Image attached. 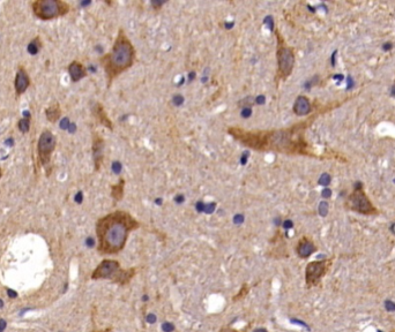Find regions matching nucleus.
<instances>
[{
	"label": "nucleus",
	"mask_w": 395,
	"mask_h": 332,
	"mask_svg": "<svg viewBox=\"0 0 395 332\" xmlns=\"http://www.w3.org/2000/svg\"><path fill=\"white\" fill-rule=\"evenodd\" d=\"M29 87H30L29 74L22 65H20L19 68H18V72H16V75H15V80H14V89H15L16 97L22 96L27 91V89Z\"/></svg>",
	"instance_id": "obj_8"
},
{
	"label": "nucleus",
	"mask_w": 395,
	"mask_h": 332,
	"mask_svg": "<svg viewBox=\"0 0 395 332\" xmlns=\"http://www.w3.org/2000/svg\"><path fill=\"white\" fill-rule=\"evenodd\" d=\"M18 128L19 130L22 133V134H26L29 131L30 129V118H22L20 119L19 122H18Z\"/></svg>",
	"instance_id": "obj_15"
},
{
	"label": "nucleus",
	"mask_w": 395,
	"mask_h": 332,
	"mask_svg": "<svg viewBox=\"0 0 395 332\" xmlns=\"http://www.w3.org/2000/svg\"><path fill=\"white\" fill-rule=\"evenodd\" d=\"M136 227L138 223L126 212L117 211L101 218L96 225L99 253L116 254L120 251L130 231Z\"/></svg>",
	"instance_id": "obj_1"
},
{
	"label": "nucleus",
	"mask_w": 395,
	"mask_h": 332,
	"mask_svg": "<svg viewBox=\"0 0 395 332\" xmlns=\"http://www.w3.org/2000/svg\"><path fill=\"white\" fill-rule=\"evenodd\" d=\"M246 292H247V287L246 286H244L243 288H242V292L238 294V296H236V297H233V300H238L239 297H242L243 296V294H246Z\"/></svg>",
	"instance_id": "obj_21"
},
{
	"label": "nucleus",
	"mask_w": 395,
	"mask_h": 332,
	"mask_svg": "<svg viewBox=\"0 0 395 332\" xmlns=\"http://www.w3.org/2000/svg\"><path fill=\"white\" fill-rule=\"evenodd\" d=\"M81 201H82V194H81V193H79V195L76 196V202L80 203Z\"/></svg>",
	"instance_id": "obj_27"
},
{
	"label": "nucleus",
	"mask_w": 395,
	"mask_h": 332,
	"mask_svg": "<svg viewBox=\"0 0 395 332\" xmlns=\"http://www.w3.org/2000/svg\"><path fill=\"white\" fill-rule=\"evenodd\" d=\"M173 102H174L176 105H180V104L183 103V97H182V96H176V97L173 98Z\"/></svg>",
	"instance_id": "obj_19"
},
{
	"label": "nucleus",
	"mask_w": 395,
	"mask_h": 332,
	"mask_svg": "<svg viewBox=\"0 0 395 332\" xmlns=\"http://www.w3.org/2000/svg\"><path fill=\"white\" fill-rule=\"evenodd\" d=\"M112 170L114 173H120V171H121V165H120L119 163H113Z\"/></svg>",
	"instance_id": "obj_18"
},
{
	"label": "nucleus",
	"mask_w": 395,
	"mask_h": 332,
	"mask_svg": "<svg viewBox=\"0 0 395 332\" xmlns=\"http://www.w3.org/2000/svg\"><path fill=\"white\" fill-rule=\"evenodd\" d=\"M294 111L298 115L307 114L311 111V105H310L308 99L306 97H304V96L298 97L297 100H296V103H295V105H294Z\"/></svg>",
	"instance_id": "obj_12"
},
{
	"label": "nucleus",
	"mask_w": 395,
	"mask_h": 332,
	"mask_svg": "<svg viewBox=\"0 0 395 332\" xmlns=\"http://www.w3.org/2000/svg\"><path fill=\"white\" fill-rule=\"evenodd\" d=\"M263 100H265V97H262V96H259V97L257 98V102H258L259 104H262Z\"/></svg>",
	"instance_id": "obj_26"
},
{
	"label": "nucleus",
	"mask_w": 395,
	"mask_h": 332,
	"mask_svg": "<svg viewBox=\"0 0 395 332\" xmlns=\"http://www.w3.org/2000/svg\"><path fill=\"white\" fill-rule=\"evenodd\" d=\"M316 250V246L313 244V242L311 240L303 238V239L298 242L297 246V253L301 258H306L312 255V253H314Z\"/></svg>",
	"instance_id": "obj_11"
},
{
	"label": "nucleus",
	"mask_w": 395,
	"mask_h": 332,
	"mask_svg": "<svg viewBox=\"0 0 395 332\" xmlns=\"http://www.w3.org/2000/svg\"><path fill=\"white\" fill-rule=\"evenodd\" d=\"M7 293H8V294H11V295H9L11 297H16V295H18V293H16V292H14V291H12V290H7Z\"/></svg>",
	"instance_id": "obj_23"
},
{
	"label": "nucleus",
	"mask_w": 395,
	"mask_h": 332,
	"mask_svg": "<svg viewBox=\"0 0 395 332\" xmlns=\"http://www.w3.org/2000/svg\"><path fill=\"white\" fill-rule=\"evenodd\" d=\"M221 332H237V331H235V330H231V329H223V330H221Z\"/></svg>",
	"instance_id": "obj_28"
},
{
	"label": "nucleus",
	"mask_w": 395,
	"mask_h": 332,
	"mask_svg": "<svg viewBox=\"0 0 395 332\" xmlns=\"http://www.w3.org/2000/svg\"><path fill=\"white\" fill-rule=\"evenodd\" d=\"M56 146L57 138L55 134L49 129L43 130L39 135L37 143V157L40 165L48 166L50 164L51 156L56 149Z\"/></svg>",
	"instance_id": "obj_5"
},
{
	"label": "nucleus",
	"mask_w": 395,
	"mask_h": 332,
	"mask_svg": "<svg viewBox=\"0 0 395 332\" xmlns=\"http://www.w3.org/2000/svg\"><path fill=\"white\" fill-rule=\"evenodd\" d=\"M329 193H330L329 190H325L323 191V196H329Z\"/></svg>",
	"instance_id": "obj_29"
},
{
	"label": "nucleus",
	"mask_w": 395,
	"mask_h": 332,
	"mask_svg": "<svg viewBox=\"0 0 395 332\" xmlns=\"http://www.w3.org/2000/svg\"><path fill=\"white\" fill-rule=\"evenodd\" d=\"M133 59V50L128 40L120 38L116 42L112 53L110 54L109 62L114 69H123L130 66Z\"/></svg>",
	"instance_id": "obj_4"
},
{
	"label": "nucleus",
	"mask_w": 395,
	"mask_h": 332,
	"mask_svg": "<svg viewBox=\"0 0 395 332\" xmlns=\"http://www.w3.org/2000/svg\"><path fill=\"white\" fill-rule=\"evenodd\" d=\"M329 264L330 261H314L307 264L305 271V279L308 287H313L319 284L322 277L326 275Z\"/></svg>",
	"instance_id": "obj_6"
},
{
	"label": "nucleus",
	"mask_w": 395,
	"mask_h": 332,
	"mask_svg": "<svg viewBox=\"0 0 395 332\" xmlns=\"http://www.w3.org/2000/svg\"><path fill=\"white\" fill-rule=\"evenodd\" d=\"M329 182H330V177L328 174H322L321 178L319 179V184H322V186H327V184H329Z\"/></svg>",
	"instance_id": "obj_16"
},
{
	"label": "nucleus",
	"mask_w": 395,
	"mask_h": 332,
	"mask_svg": "<svg viewBox=\"0 0 395 332\" xmlns=\"http://www.w3.org/2000/svg\"><path fill=\"white\" fill-rule=\"evenodd\" d=\"M348 208L352 211H356L364 215H372L376 213V208L372 205L370 200L362 190H356L354 194L349 196L348 200Z\"/></svg>",
	"instance_id": "obj_7"
},
{
	"label": "nucleus",
	"mask_w": 395,
	"mask_h": 332,
	"mask_svg": "<svg viewBox=\"0 0 395 332\" xmlns=\"http://www.w3.org/2000/svg\"><path fill=\"white\" fill-rule=\"evenodd\" d=\"M214 209H215V204H214V203H210V204L205 205V211H206L207 213H211V212L214 211Z\"/></svg>",
	"instance_id": "obj_17"
},
{
	"label": "nucleus",
	"mask_w": 395,
	"mask_h": 332,
	"mask_svg": "<svg viewBox=\"0 0 395 332\" xmlns=\"http://www.w3.org/2000/svg\"><path fill=\"white\" fill-rule=\"evenodd\" d=\"M294 62H295V58H294L292 51L288 47L280 49V51H279V67H280V72L283 75H289L291 73Z\"/></svg>",
	"instance_id": "obj_9"
},
{
	"label": "nucleus",
	"mask_w": 395,
	"mask_h": 332,
	"mask_svg": "<svg viewBox=\"0 0 395 332\" xmlns=\"http://www.w3.org/2000/svg\"><path fill=\"white\" fill-rule=\"evenodd\" d=\"M251 113H252L251 109H244V110H243V112H242V115H243L244 118H247V117H250V115H251Z\"/></svg>",
	"instance_id": "obj_20"
},
{
	"label": "nucleus",
	"mask_w": 395,
	"mask_h": 332,
	"mask_svg": "<svg viewBox=\"0 0 395 332\" xmlns=\"http://www.w3.org/2000/svg\"><path fill=\"white\" fill-rule=\"evenodd\" d=\"M0 307H2V301L0 300Z\"/></svg>",
	"instance_id": "obj_31"
},
{
	"label": "nucleus",
	"mask_w": 395,
	"mask_h": 332,
	"mask_svg": "<svg viewBox=\"0 0 395 332\" xmlns=\"http://www.w3.org/2000/svg\"><path fill=\"white\" fill-rule=\"evenodd\" d=\"M68 74L71 76V80L73 82H77L81 78H83L87 75V71L83 67V65L79 61H73L68 66Z\"/></svg>",
	"instance_id": "obj_10"
},
{
	"label": "nucleus",
	"mask_w": 395,
	"mask_h": 332,
	"mask_svg": "<svg viewBox=\"0 0 395 332\" xmlns=\"http://www.w3.org/2000/svg\"><path fill=\"white\" fill-rule=\"evenodd\" d=\"M30 7L33 14L42 21L60 18L69 12V5L62 0H35Z\"/></svg>",
	"instance_id": "obj_2"
},
{
	"label": "nucleus",
	"mask_w": 395,
	"mask_h": 332,
	"mask_svg": "<svg viewBox=\"0 0 395 332\" xmlns=\"http://www.w3.org/2000/svg\"><path fill=\"white\" fill-rule=\"evenodd\" d=\"M233 220L236 221V223H242V221H243V217H242V216H236V217L233 218Z\"/></svg>",
	"instance_id": "obj_25"
},
{
	"label": "nucleus",
	"mask_w": 395,
	"mask_h": 332,
	"mask_svg": "<svg viewBox=\"0 0 395 332\" xmlns=\"http://www.w3.org/2000/svg\"><path fill=\"white\" fill-rule=\"evenodd\" d=\"M42 46H43L42 40H40L39 36H37V37H35V38L29 43V45H28V51H29L30 54L35 55V54H37L38 51L42 49Z\"/></svg>",
	"instance_id": "obj_14"
},
{
	"label": "nucleus",
	"mask_w": 395,
	"mask_h": 332,
	"mask_svg": "<svg viewBox=\"0 0 395 332\" xmlns=\"http://www.w3.org/2000/svg\"><path fill=\"white\" fill-rule=\"evenodd\" d=\"M134 276V270H121L119 263L112 259H104L93 272V279H111L112 281L125 285Z\"/></svg>",
	"instance_id": "obj_3"
},
{
	"label": "nucleus",
	"mask_w": 395,
	"mask_h": 332,
	"mask_svg": "<svg viewBox=\"0 0 395 332\" xmlns=\"http://www.w3.org/2000/svg\"><path fill=\"white\" fill-rule=\"evenodd\" d=\"M60 114H61V109H60V106H59L58 103L52 104L51 106H49V107L45 110L46 119H48L50 122H56V121H58V119L60 118Z\"/></svg>",
	"instance_id": "obj_13"
},
{
	"label": "nucleus",
	"mask_w": 395,
	"mask_h": 332,
	"mask_svg": "<svg viewBox=\"0 0 395 332\" xmlns=\"http://www.w3.org/2000/svg\"><path fill=\"white\" fill-rule=\"evenodd\" d=\"M1 177H2V171H1V167H0V179H1Z\"/></svg>",
	"instance_id": "obj_30"
},
{
	"label": "nucleus",
	"mask_w": 395,
	"mask_h": 332,
	"mask_svg": "<svg viewBox=\"0 0 395 332\" xmlns=\"http://www.w3.org/2000/svg\"><path fill=\"white\" fill-rule=\"evenodd\" d=\"M5 328H6V322H5V319H0V332H4Z\"/></svg>",
	"instance_id": "obj_22"
},
{
	"label": "nucleus",
	"mask_w": 395,
	"mask_h": 332,
	"mask_svg": "<svg viewBox=\"0 0 395 332\" xmlns=\"http://www.w3.org/2000/svg\"><path fill=\"white\" fill-rule=\"evenodd\" d=\"M265 23H269V28L273 27V20H270V18H267L265 20Z\"/></svg>",
	"instance_id": "obj_24"
}]
</instances>
